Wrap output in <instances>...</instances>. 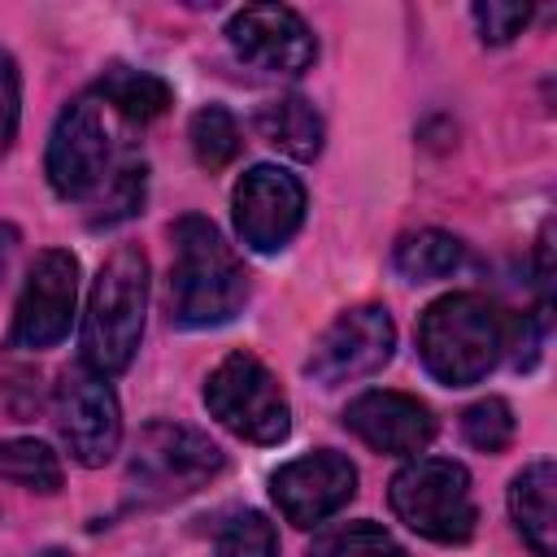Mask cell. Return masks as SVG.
Returning <instances> with one entry per match:
<instances>
[{
  "mask_svg": "<svg viewBox=\"0 0 557 557\" xmlns=\"http://www.w3.org/2000/svg\"><path fill=\"white\" fill-rule=\"evenodd\" d=\"M174 265H170V318L187 331H209L231 322L248 300V274L222 231L187 213L170 226Z\"/></svg>",
  "mask_w": 557,
  "mask_h": 557,
  "instance_id": "6da1fadb",
  "label": "cell"
},
{
  "mask_svg": "<svg viewBox=\"0 0 557 557\" xmlns=\"http://www.w3.org/2000/svg\"><path fill=\"white\" fill-rule=\"evenodd\" d=\"M148 313V257L135 244L113 248L91 283L83 313V366L100 379L122 374L139 348Z\"/></svg>",
  "mask_w": 557,
  "mask_h": 557,
  "instance_id": "7a4b0ae2",
  "label": "cell"
},
{
  "mask_svg": "<svg viewBox=\"0 0 557 557\" xmlns=\"http://www.w3.org/2000/svg\"><path fill=\"white\" fill-rule=\"evenodd\" d=\"M505 352V318L474 292H453L426 305L418 322V357L444 387L479 383Z\"/></svg>",
  "mask_w": 557,
  "mask_h": 557,
  "instance_id": "3957f363",
  "label": "cell"
},
{
  "mask_svg": "<svg viewBox=\"0 0 557 557\" xmlns=\"http://www.w3.org/2000/svg\"><path fill=\"white\" fill-rule=\"evenodd\" d=\"M392 513L435 544H466L474 535L479 509L466 466L448 457H413L392 479Z\"/></svg>",
  "mask_w": 557,
  "mask_h": 557,
  "instance_id": "277c9868",
  "label": "cell"
},
{
  "mask_svg": "<svg viewBox=\"0 0 557 557\" xmlns=\"http://www.w3.org/2000/svg\"><path fill=\"white\" fill-rule=\"evenodd\" d=\"M205 405L231 435L248 444H278L292 431L287 396L252 352H231L213 366L205 379Z\"/></svg>",
  "mask_w": 557,
  "mask_h": 557,
  "instance_id": "5b68a950",
  "label": "cell"
},
{
  "mask_svg": "<svg viewBox=\"0 0 557 557\" xmlns=\"http://www.w3.org/2000/svg\"><path fill=\"white\" fill-rule=\"evenodd\" d=\"M222 470V448L174 422H152L139 431V444L131 453V483L148 500H178L196 487H205Z\"/></svg>",
  "mask_w": 557,
  "mask_h": 557,
  "instance_id": "8992f818",
  "label": "cell"
},
{
  "mask_svg": "<svg viewBox=\"0 0 557 557\" xmlns=\"http://www.w3.org/2000/svg\"><path fill=\"white\" fill-rule=\"evenodd\" d=\"M44 170L61 200H96L113 174V139L96 100H74L57 117Z\"/></svg>",
  "mask_w": 557,
  "mask_h": 557,
  "instance_id": "52a82bcc",
  "label": "cell"
},
{
  "mask_svg": "<svg viewBox=\"0 0 557 557\" xmlns=\"http://www.w3.org/2000/svg\"><path fill=\"white\" fill-rule=\"evenodd\" d=\"M392 348H396L392 313L383 305H357V309H344L318 335V344L305 361V374L318 379L322 387H339V383L366 379L379 366H387Z\"/></svg>",
  "mask_w": 557,
  "mask_h": 557,
  "instance_id": "ba28073f",
  "label": "cell"
},
{
  "mask_svg": "<svg viewBox=\"0 0 557 557\" xmlns=\"http://www.w3.org/2000/svg\"><path fill=\"white\" fill-rule=\"evenodd\" d=\"M52 418L78 466L113 461L122 444V413H117V396L100 374H91L87 366L65 370L52 396Z\"/></svg>",
  "mask_w": 557,
  "mask_h": 557,
  "instance_id": "9c48e42d",
  "label": "cell"
},
{
  "mask_svg": "<svg viewBox=\"0 0 557 557\" xmlns=\"http://www.w3.org/2000/svg\"><path fill=\"white\" fill-rule=\"evenodd\" d=\"M78 305V261L65 248H44L22 283L17 309H13V331L9 339L17 348H48L65 339Z\"/></svg>",
  "mask_w": 557,
  "mask_h": 557,
  "instance_id": "30bf717a",
  "label": "cell"
},
{
  "mask_svg": "<svg viewBox=\"0 0 557 557\" xmlns=\"http://www.w3.org/2000/svg\"><path fill=\"white\" fill-rule=\"evenodd\" d=\"M235 231L252 252H278L305 222V187L278 165H252L235 183Z\"/></svg>",
  "mask_w": 557,
  "mask_h": 557,
  "instance_id": "8fae6325",
  "label": "cell"
},
{
  "mask_svg": "<svg viewBox=\"0 0 557 557\" xmlns=\"http://www.w3.org/2000/svg\"><path fill=\"white\" fill-rule=\"evenodd\" d=\"M270 496L292 527H318L357 496V466L344 453L318 448L270 474Z\"/></svg>",
  "mask_w": 557,
  "mask_h": 557,
  "instance_id": "7c38bea8",
  "label": "cell"
},
{
  "mask_svg": "<svg viewBox=\"0 0 557 557\" xmlns=\"http://www.w3.org/2000/svg\"><path fill=\"white\" fill-rule=\"evenodd\" d=\"M226 39L248 65L265 74H305L318 57L305 17L287 4H244L226 22Z\"/></svg>",
  "mask_w": 557,
  "mask_h": 557,
  "instance_id": "4fadbf2b",
  "label": "cell"
},
{
  "mask_svg": "<svg viewBox=\"0 0 557 557\" xmlns=\"http://www.w3.org/2000/svg\"><path fill=\"white\" fill-rule=\"evenodd\" d=\"M344 426L366 440L374 453L392 457H418L435 440V418L418 396L405 392H361L344 409Z\"/></svg>",
  "mask_w": 557,
  "mask_h": 557,
  "instance_id": "5bb4252c",
  "label": "cell"
},
{
  "mask_svg": "<svg viewBox=\"0 0 557 557\" xmlns=\"http://www.w3.org/2000/svg\"><path fill=\"white\" fill-rule=\"evenodd\" d=\"M509 513L518 535L535 557H553L557 548V466L548 457L522 466L509 483Z\"/></svg>",
  "mask_w": 557,
  "mask_h": 557,
  "instance_id": "9a60e30c",
  "label": "cell"
},
{
  "mask_svg": "<svg viewBox=\"0 0 557 557\" xmlns=\"http://www.w3.org/2000/svg\"><path fill=\"white\" fill-rule=\"evenodd\" d=\"M257 131L265 144L287 152L292 161H313L322 152V117L305 96H274L257 109Z\"/></svg>",
  "mask_w": 557,
  "mask_h": 557,
  "instance_id": "2e32d148",
  "label": "cell"
},
{
  "mask_svg": "<svg viewBox=\"0 0 557 557\" xmlns=\"http://www.w3.org/2000/svg\"><path fill=\"white\" fill-rule=\"evenodd\" d=\"M96 96L109 109H117L126 122H157L174 104V91L165 78L148 70H131V65H109L96 83Z\"/></svg>",
  "mask_w": 557,
  "mask_h": 557,
  "instance_id": "e0dca14e",
  "label": "cell"
},
{
  "mask_svg": "<svg viewBox=\"0 0 557 557\" xmlns=\"http://www.w3.org/2000/svg\"><path fill=\"white\" fill-rule=\"evenodd\" d=\"M461 261H466V244H461L457 235H448V231H435V226L405 235V239L396 244V252H392L396 274L409 278V283L448 278V274L461 270Z\"/></svg>",
  "mask_w": 557,
  "mask_h": 557,
  "instance_id": "ac0fdd59",
  "label": "cell"
},
{
  "mask_svg": "<svg viewBox=\"0 0 557 557\" xmlns=\"http://www.w3.org/2000/svg\"><path fill=\"white\" fill-rule=\"evenodd\" d=\"M0 479L52 496L61 487V461L39 440H0Z\"/></svg>",
  "mask_w": 557,
  "mask_h": 557,
  "instance_id": "d6986e66",
  "label": "cell"
},
{
  "mask_svg": "<svg viewBox=\"0 0 557 557\" xmlns=\"http://www.w3.org/2000/svg\"><path fill=\"white\" fill-rule=\"evenodd\" d=\"M187 139H191L196 161H200L209 174L222 170V165H231V161L239 157V122H235L222 104H205V109L191 117Z\"/></svg>",
  "mask_w": 557,
  "mask_h": 557,
  "instance_id": "ffe728a7",
  "label": "cell"
},
{
  "mask_svg": "<svg viewBox=\"0 0 557 557\" xmlns=\"http://www.w3.org/2000/svg\"><path fill=\"white\" fill-rule=\"evenodd\" d=\"M309 557H405V548L374 522H348L326 531Z\"/></svg>",
  "mask_w": 557,
  "mask_h": 557,
  "instance_id": "44dd1931",
  "label": "cell"
},
{
  "mask_svg": "<svg viewBox=\"0 0 557 557\" xmlns=\"http://www.w3.org/2000/svg\"><path fill=\"white\" fill-rule=\"evenodd\" d=\"M461 435L479 453H500L513 440V409L500 396H483L461 413Z\"/></svg>",
  "mask_w": 557,
  "mask_h": 557,
  "instance_id": "7402d4cb",
  "label": "cell"
},
{
  "mask_svg": "<svg viewBox=\"0 0 557 557\" xmlns=\"http://www.w3.org/2000/svg\"><path fill=\"white\" fill-rule=\"evenodd\" d=\"M139 205H144V165L126 161V165H122V170H113V174H109V183L96 191L91 226H113V222L131 218Z\"/></svg>",
  "mask_w": 557,
  "mask_h": 557,
  "instance_id": "603a6c76",
  "label": "cell"
},
{
  "mask_svg": "<svg viewBox=\"0 0 557 557\" xmlns=\"http://www.w3.org/2000/svg\"><path fill=\"white\" fill-rule=\"evenodd\" d=\"M213 557H278V535L261 513H239L222 527Z\"/></svg>",
  "mask_w": 557,
  "mask_h": 557,
  "instance_id": "cb8c5ba5",
  "label": "cell"
},
{
  "mask_svg": "<svg viewBox=\"0 0 557 557\" xmlns=\"http://www.w3.org/2000/svg\"><path fill=\"white\" fill-rule=\"evenodd\" d=\"M474 22H479L483 44H509L531 22V4H518V0H483V4H474Z\"/></svg>",
  "mask_w": 557,
  "mask_h": 557,
  "instance_id": "d4e9b609",
  "label": "cell"
},
{
  "mask_svg": "<svg viewBox=\"0 0 557 557\" xmlns=\"http://www.w3.org/2000/svg\"><path fill=\"white\" fill-rule=\"evenodd\" d=\"M17 117H22V74H17V61L0 48V157L13 148Z\"/></svg>",
  "mask_w": 557,
  "mask_h": 557,
  "instance_id": "484cf974",
  "label": "cell"
},
{
  "mask_svg": "<svg viewBox=\"0 0 557 557\" xmlns=\"http://www.w3.org/2000/svg\"><path fill=\"white\" fill-rule=\"evenodd\" d=\"M13 252H17V226L0 222V283L9 278V265H13Z\"/></svg>",
  "mask_w": 557,
  "mask_h": 557,
  "instance_id": "4316f807",
  "label": "cell"
},
{
  "mask_svg": "<svg viewBox=\"0 0 557 557\" xmlns=\"http://www.w3.org/2000/svg\"><path fill=\"white\" fill-rule=\"evenodd\" d=\"M44 557H70V553H57V548H52V553H44Z\"/></svg>",
  "mask_w": 557,
  "mask_h": 557,
  "instance_id": "83f0119b",
  "label": "cell"
}]
</instances>
